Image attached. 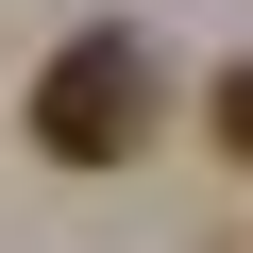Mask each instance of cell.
I'll use <instances>...</instances> for the list:
<instances>
[{"mask_svg": "<svg viewBox=\"0 0 253 253\" xmlns=\"http://www.w3.org/2000/svg\"><path fill=\"white\" fill-rule=\"evenodd\" d=\"M152 118H169V68H152L135 17H84V34L34 68V152H51V169H135Z\"/></svg>", "mask_w": 253, "mask_h": 253, "instance_id": "obj_1", "label": "cell"}, {"mask_svg": "<svg viewBox=\"0 0 253 253\" xmlns=\"http://www.w3.org/2000/svg\"><path fill=\"white\" fill-rule=\"evenodd\" d=\"M203 135H219V152L253 169V68H219V101H203Z\"/></svg>", "mask_w": 253, "mask_h": 253, "instance_id": "obj_2", "label": "cell"}]
</instances>
